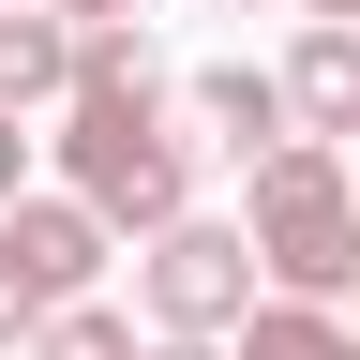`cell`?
Masks as SVG:
<instances>
[{
	"label": "cell",
	"instance_id": "cell-12",
	"mask_svg": "<svg viewBox=\"0 0 360 360\" xmlns=\"http://www.w3.org/2000/svg\"><path fill=\"white\" fill-rule=\"evenodd\" d=\"M60 30H135V0H45Z\"/></svg>",
	"mask_w": 360,
	"mask_h": 360
},
{
	"label": "cell",
	"instance_id": "cell-13",
	"mask_svg": "<svg viewBox=\"0 0 360 360\" xmlns=\"http://www.w3.org/2000/svg\"><path fill=\"white\" fill-rule=\"evenodd\" d=\"M300 15H315V30H360V0H300Z\"/></svg>",
	"mask_w": 360,
	"mask_h": 360
},
{
	"label": "cell",
	"instance_id": "cell-1",
	"mask_svg": "<svg viewBox=\"0 0 360 360\" xmlns=\"http://www.w3.org/2000/svg\"><path fill=\"white\" fill-rule=\"evenodd\" d=\"M60 195H90L120 240L195 225V150H180V90L150 30H75V105H60Z\"/></svg>",
	"mask_w": 360,
	"mask_h": 360
},
{
	"label": "cell",
	"instance_id": "cell-7",
	"mask_svg": "<svg viewBox=\"0 0 360 360\" xmlns=\"http://www.w3.org/2000/svg\"><path fill=\"white\" fill-rule=\"evenodd\" d=\"M30 105H75V30L45 15V0L0 15V120H30Z\"/></svg>",
	"mask_w": 360,
	"mask_h": 360
},
{
	"label": "cell",
	"instance_id": "cell-9",
	"mask_svg": "<svg viewBox=\"0 0 360 360\" xmlns=\"http://www.w3.org/2000/svg\"><path fill=\"white\" fill-rule=\"evenodd\" d=\"M30 360H150V345H135V315L120 300H75V315H45V345Z\"/></svg>",
	"mask_w": 360,
	"mask_h": 360
},
{
	"label": "cell",
	"instance_id": "cell-15",
	"mask_svg": "<svg viewBox=\"0 0 360 360\" xmlns=\"http://www.w3.org/2000/svg\"><path fill=\"white\" fill-rule=\"evenodd\" d=\"M225 15H240V0H225Z\"/></svg>",
	"mask_w": 360,
	"mask_h": 360
},
{
	"label": "cell",
	"instance_id": "cell-10",
	"mask_svg": "<svg viewBox=\"0 0 360 360\" xmlns=\"http://www.w3.org/2000/svg\"><path fill=\"white\" fill-rule=\"evenodd\" d=\"M45 315H60V300H45V285H30V270H15V255H0V345H15V360H30V345H45Z\"/></svg>",
	"mask_w": 360,
	"mask_h": 360
},
{
	"label": "cell",
	"instance_id": "cell-3",
	"mask_svg": "<svg viewBox=\"0 0 360 360\" xmlns=\"http://www.w3.org/2000/svg\"><path fill=\"white\" fill-rule=\"evenodd\" d=\"M255 285H270V270H255V240H240V225H210V210H195V225H165V240L135 255V300H150V345H240L255 315H270Z\"/></svg>",
	"mask_w": 360,
	"mask_h": 360
},
{
	"label": "cell",
	"instance_id": "cell-11",
	"mask_svg": "<svg viewBox=\"0 0 360 360\" xmlns=\"http://www.w3.org/2000/svg\"><path fill=\"white\" fill-rule=\"evenodd\" d=\"M0 210H30V135L0 120Z\"/></svg>",
	"mask_w": 360,
	"mask_h": 360
},
{
	"label": "cell",
	"instance_id": "cell-2",
	"mask_svg": "<svg viewBox=\"0 0 360 360\" xmlns=\"http://www.w3.org/2000/svg\"><path fill=\"white\" fill-rule=\"evenodd\" d=\"M240 240H255V270H270V300L345 315V300H360V150H330V135H285V150L255 165Z\"/></svg>",
	"mask_w": 360,
	"mask_h": 360
},
{
	"label": "cell",
	"instance_id": "cell-14",
	"mask_svg": "<svg viewBox=\"0 0 360 360\" xmlns=\"http://www.w3.org/2000/svg\"><path fill=\"white\" fill-rule=\"evenodd\" d=\"M150 360H240V345H150Z\"/></svg>",
	"mask_w": 360,
	"mask_h": 360
},
{
	"label": "cell",
	"instance_id": "cell-16",
	"mask_svg": "<svg viewBox=\"0 0 360 360\" xmlns=\"http://www.w3.org/2000/svg\"><path fill=\"white\" fill-rule=\"evenodd\" d=\"M0 15H15V0H0Z\"/></svg>",
	"mask_w": 360,
	"mask_h": 360
},
{
	"label": "cell",
	"instance_id": "cell-6",
	"mask_svg": "<svg viewBox=\"0 0 360 360\" xmlns=\"http://www.w3.org/2000/svg\"><path fill=\"white\" fill-rule=\"evenodd\" d=\"M285 105H300V135L360 150V30H300L285 45Z\"/></svg>",
	"mask_w": 360,
	"mask_h": 360
},
{
	"label": "cell",
	"instance_id": "cell-8",
	"mask_svg": "<svg viewBox=\"0 0 360 360\" xmlns=\"http://www.w3.org/2000/svg\"><path fill=\"white\" fill-rule=\"evenodd\" d=\"M240 360H360V315H315V300H270L255 330H240Z\"/></svg>",
	"mask_w": 360,
	"mask_h": 360
},
{
	"label": "cell",
	"instance_id": "cell-5",
	"mask_svg": "<svg viewBox=\"0 0 360 360\" xmlns=\"http://www.w3.org/2000/svg\"><path fill=\"white\" fill-rule=\"evenodd\" d=\"M180 105H195V120H210L240 165H270V150L300 135V105H285V60H210L195 90H180Z\"/></svg>",
	"mask_w": 360,
	"mask_h": 360
},
{
	"label": "cell",
	"instance_id": "cell-4",
	"mask_svg": "<svg viewBox=\"0 0 360 360\" xmlns=\"http://www.w3.org/2000/svg\"><path fill=\"white\" fill-rule=\"evenodd\" d=\"M0 255H15L30 285H45V300L75 315L90 285H105V255H120V225L90 210V195H30V210H0Z\"/></svg>",
	"mask_w": 360,
	"mask_h": 360
}]
</instances>
